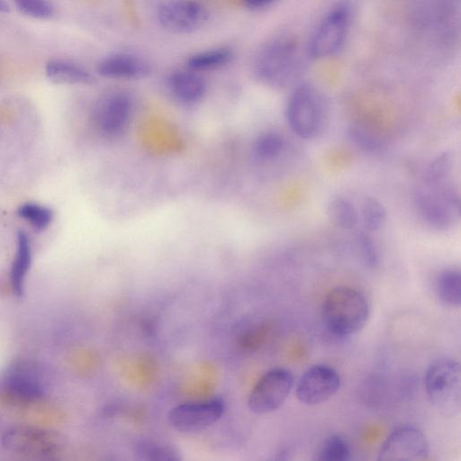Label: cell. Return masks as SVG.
I'll use <instances>...</instances> for the list:
<instances>
[{
	"mask_svg": "<svg viewBox=\"0 0 461 461\" xmlns=\"http://www.w3.org/2000/svg\"><path fill=\"white\" fill-rule=\"evenodd\" d=\"M357 241L365 264L369 267H375L379 263V253L373 239L367 233L361 232Z\"/></svg>",
	"mask_w": 461,
	"mask_h": 461,
	"instance_id": "29",
	"label": "cell"
},
{
	"mask_svg": "<svg viewBox=\"0 0 461 461\" xmlns=\"http://www.w3.org/2000/svg\"><path fill=\"white\" fill-rule=\"evenodd\" d=\"M285 146L283 137L274 131L259 135L254 143V151L258 157L269 159L278 156Z\"/></svg>",
	"mask_w": 461,
	"mask_h": 461,
	"instance_id": "26",
	"label": "cell"
},
{
	"mask_svg": "<svg viewBox=\"0 0 461 461\" xmlns=\"http://www.w3.org/2000/svg\"><path fill=\"white\" fill-rule=\"evenodd\" d=\"M424 385L434 408L444 416L452 417L461 408V371L459 363L447 357L432 361L428 366Z\"/></svg>",
	"mask_w": 461,
	"mask_h": 461,
	"instance_id": "3",
	"label": "cell"
},
{
	"mask_svg": "<svg viewBox=\"0 0 461 461\" xmlns=\"http://www.w3.org/2000/svg\"><path fill=\"white\" fill-rule=\"evenodd\" d=\"M340 387V376L331 366L318 364L310 366L299 378L295 393L303 404L316 405L330 399Z\"/></svg>",
	"mask_w": 461,
	"mask_h": 461,
	"instance_id": "12",
	"label": "cell"
},
{
	"mask_svg": "<svg viewBox=\"0 0 461 461\" xmlns=\"http://www.w3.org/2000/svg\"><path fill=\"white\" fill-rule=\"evenodd\" d=\"M31 262L32 248L30 239L23 230H20L17 233L16 252L10 275L11 289L16 296L23 294V283Z\"/></svg>",
	"mask_w": 461,
	"mask_h": 461,
	"instance_id": "18",
	"label": "cell"
},
{
	"mask_svg": "<svg viewBox=\"0 0 461 461\" xmlns=\"http://www.w3.org/2000/svg\"><path fill=\"white\" fill-rule=\"evenodd\" d=\"M47 78L56 84H90L93 75L82 65L66 59H51L45 64Z\"/></svg>",
	"mask_w": 461,
	"mask_h": 461,
	"instance_id": "17",
	"label": "cell"
},
{
	"mask_svg": "<svg viewBox=\"0 0 461 461\" xmlns=\"http://www.w3.org/2000/svg\"><path fill=\"white\" fill-rule=\"evenodd\" d=\"M438 300L446 307L461 305V274L458 269L447 268L438 273L434 283Z\"/></svg>",
	"mask_w": 461,
	"mask_h": 461,
	"instance_id": "19",
	"label": "cell"
},
{
	"mask_svg": "<svg viewBox=\"0 0 461 461\" xmlns=\"http://www.w3.org/2000/svg\"><path fill=\"white\" fill-rule=\"evenodd\" d=\"M361 219L366 230L376 231L386 221V211L378 200L366 197L362 203Z\"/></svg>",
	"mask_w": 461,
	"mask_h": 461,
	"instance_id": "25",
	"label": "cell"
},
{
	"mask_svg": "<svg viewBox=\"0 0 461 461\" xmlns=\"http://www.w3.org/2000/svg\"><path fill=\"white\" fill-rule=\"evenodd\" d=\"M276 1V0H242L244 5L252 10L265 8Z\"/></svg>",
	"mask_w": 461,
	"mask_h": 461,
	"instance_id": "30",
	"label": "cell"
},
{
	"mask_svg": "<svg viewBox=\"0 0 461 461\" xmlns=\"http://www.w3.org/2000/svg\"><path fill=\"white\" fill-rule=\"evenodd\" d=\"M16 9L23 14L40 20L50 18L54 7L50 0H12Z\"/></svg>",
	"mask_w": 461,
	"mask_h": 461,
	"instance_id": "27",
	"label": "cell"
},
{
	"mask_svg": "<svg viewBox=\"0 0 461 461\" xmlns=\"http://www.w3.org/2000/svg\"><path fill=\"white\" fill-rule=\"evenodd\" d=\"M167 86L175 100L185 104L200 102L205 95V80L193 70H176L167 79Z\"/></svg>",
	"mask_w": 461,
	"mask_h": 461,
	"instance_id": "16",
	"label": "cell"
},
{
	"mask_svg": "<svg viewBox=\"0 0 461 461\" xmlns=\"http://www.w3.org/2000/svg\"><path fill=\"white\" fill-rule=\"evenodd\" d=\"M415 203L422 219L431 227L447 229L458 217L460 200L450 177L424 179L416 191Z\"/></svg>",
	"mask_w": 461,
	"mask_h": 461,
	"instance_id": "4",
	"label": "cell"
},
{
	"mask_svg": "<svg viewBox=\"0 0 461 461\" xmlns=\"http://www.w3.org/2000/svg\"><path fill=\"white\" fill-rule=\"evenodd\" d=\"M350 20L351 10L348 4L339 3L333 6L321 21L311 38L309 56L313 59H324L337 54L346 41Z\"/></svg>",
	"mask_w": 461,
	"mask_h": 461,
	"instance_id": "7",
	"label": "cell"
},
{
	"mask_svg": "<svg viewBox=\"0 0 461 461\" xmlns=\"http://www.w3.org/2000/svg\"><path fill=\"white\" fill-rule=\"evenodd\" d=\"M2 445L17 455L50 458L61 452L63 439L45 428L22 425L7 429L2 436Z\"/></svg>",
	"mask_w": 461,
	"mask_h": 461,
	"instance_id": "6",
	"label": "cell"
},
{
	"mask_svg": "<svg viewBox=\"0 0 461 461\" xmlns=\"http://www.w3.org/2000/svg\"><path fill=\"white\" fill-rule=\"evenodd\" d=\"M17 213L37 230L47 229L54 217L51 209L36 203H25L21 204Z\"/></svg>",
	"mask_w": 461,
	"mask_h": 461,
	"instance_id": "24",
	"label": "cell"
},
{
	"mask_svg": "<svg viewBox=\"0 0 461 461\" xmlns=\"http://www.w3.org/2000/svg\"><path fill=\"white\" fill-rule=\"evenodd\" d=\"M328 112V103L322 93L314 86L304 83L291 94L285 108V118L294 134L309 140L323 131Z\"/></svg>",
	"mask_w": 461,
	"mask_h": 461,
	"instance_id": "2",
	"label": "cell"
},
{
	"mask_svg": "<svg viewBox=\"0 0 461 461\" xmlns=\"http://www.w3.org/2000/svg\"><path fill=\"white\" fill-rule=\"evenodd\" d=\"M301 65L297 44L291 38L267 43L255 60V73L263 82L281 86L296 76Z\"/></svg>",
	"mask_w": 461,
	"mask_h": 461,
	"instance_id": "5",
	"label": "cell"
},
{
	"mask_svg": "<svg viewBox=\"0 0 461 461\" xmlns=\"http://www.w3.org/2000/svg\"><path fill=\"white\" fill-rule=\"evenodd\" d=\"M225 402L213 397L200 402H183L168 412V422L181 432H198L217 422L225 411Z\"/></svg>",
	"mask_w": 461,
	"mask_h": 461,
	"instance_id": "9",
	"label": "cell"
},
{
	"mask_svg": "<svg viewBox=\"0 0 461 461\" xmlns=\"http://www.w3.org/2000/svg\"><path fill=\"white\" fill-rule=\"evenodd\" d=\"M294 383V375L289 369L275 367L268 370L251 390L248 407L257 414L277 410L290 394Z\"/></svg>",
	"mask_w": 461,
	"mask_h": 461,
	"instance_id": "8",
	"label": "cell"
},
{
	"mask_svg": "<svg viewBox=\"0 0 461 461\" xmlns=\"http://www.w3.org/2000/svg\"><path fill=\"white\" fill-rule=\"evenodd\" d=\"M132 111V99L127 93H111L98 103L94 113L95 125L104 138H120L130 125Z\"/></svg>",
	"mask_w": 461,
	"mask_h": 461,
	"instance_id": "11",
	"label": "cell"
},
{
	"mask_svg": "<svg viewBox=\"0 0 461 461\" xmlns=\"http://www.w3.org/2000/svg\"><path fill=\"white\" fill-rule=\"evenodd\" d=\"M327 213L330 220L342 229H352L358 221V213L355 206L341 197L333 198L329 202Z\"/></svg>",
	"mask_w": 461,
	"mask_h": 461,
	"instance_id": "22",
	"label": "cell"
},
{
	"mask_svg": "<svg viewBox=\"0 0 461 461\" xmlns=\"http://www.w3.org/2000/svg\"><path fill=\"white\" fill-rule=\"evenodd\" d=\"M369 312L366 296L347 285L330 289L321 304L323 324L337 337H348L360 331L368 320Z\"/></svg>",
	"mask_w": 461,
	"mask_h": 461,
	"instance_id": "1",
	"label": "cell"
},
{
	"mask_svg": "<svg viewBox=\"0 0 461 461\" xmlns=\"http://www.w3.org/2000/svg\"><path fill=\"white\" fill-rule=\"evenodd\" d=\"M429 446L416 426L403 424L395 428L383 442L378 452L380 461H417L427 459Z\"/></svg>",
	"mask_w": 461,
	"mask_h": 461,
	"instance_id": "10",
	"label": "cell"
},
{
	"mask_svg": "<svg viewBox=\"0 0 461 461\" xmlns=\"http://www.w3.org/2000/svg\"><path fill=\"white\" fill-rule=\"evenodd\" d=\"M350 140L360 149L366 152H376L382 149V140L360 125H353L348 129Z\"/></svg>",
	"mask_w": 461,
	"mask_h": 461,
	"instance_id": "28",
	"label": "cell"
},
{
	"mask_svg": "<svg viewBox=\"0 0 461 461\" xmlns=\"http://www.w3.org/2000/svg\"><path fill=\"white\" fill-rule=\"evenodd\" d=\"M233 57L230 48L219 47L192 55L186 66L188 69L198 72L221 68L228 64Z\"/></svg>",
	"mask_w": 461,
	"mask_h": 461,
	"instance_id": "21",
	"label": "cell"
},
{
	"mask_svg": "<svg viewBox=\"0 0 461 461\" xmlns=\"http://www.w3.org/2000/svg\"><path fill=\"white\" fill-rule=\"evenodd\" d=\"M100 76L113 79H139L150 72L149 64L130 53H114L104 58L97 65Z\"/></svg>",
	"mask_w": 461,
	"mask_h": 461,
	"instance_id": "15",
	"label": "cell"
},
{
	"mask_svg": "<svg viewBox=\"0 0 461 461\" xmlns=\"http://www.w3.org/2000/svg\"><path fill=\"white\" fill-rule=\"evenodd\" d=\"M133 452L139 459L145 461H177L181 453L173 445L153 439H140L133 446Z\"/></svg>",
	"mask_w": 461,
	"mask_h": 461,
	"instance_id": "20",
	"label": "cell"
},
{
	"mask_svg": "<svg viewBox=\"0 0 461 461\" xmlns=\"http://www.w3.org/2000/svg\"><path fill=\"white\" fill-rule=\"evenodd\" d=\"M4 386L26 396L45 397L47 376L39 364L21 360L10 366Z\"/></svg>",
	"mask_w": 461,
	"mask_h": 461,
	"instance_id": "14",
	"label": "cell"
},
{
	"mask_svg": "<svg viewBox=\"0 0 461 461\" xmlns=\"http://www.w3.org/2000/svg\"><path fill=\"white\" fill-rule=\"evenodd\" d=\"M351 455L348 442L340 435L333 434L328 437L315 454L319 461H347Z\"/></svg>",
	"mask_w": 461,
	"mask_h": 461,
	"instance_id": "23",
	"label": "cell"
},
{
	"mask_svg": "<svg viewBox=\"0 0 461 461\" xmlns=\"http://www.w3.org/2000/svg\"><path fill=\"white\" fill-rule=\"evenodd\" d=\"M205 7L196 0H170L158 10L159 24L173 32H190L206 21Z\"/></svg>",
	"mask_w": 461,
	"mask_h": 461,
	"instance_id": "13",
	"label": "cell"
},
{
	"mask_svg": "<svg viewBox=\"0 0 461 461\" xmlns=\"http://www.w3.org/2000/svg\"><path fill=\"white\" fill-rule=\"evenodd\" d=\"M9 12V6L5 0H0V13Z\"/></svg>",
	"mask_w": 461,
	"mask_h": 461,
	"instance_id": "31",
	"label": "cell"
}]
</instances>
